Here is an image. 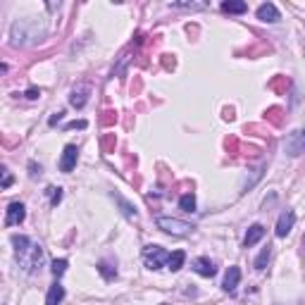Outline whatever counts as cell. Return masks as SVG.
Returning <instances> with one entry per match:
<instances>
[{
  "instance_id": "obj_1",
  "label": "cell",
  "mask_w": 305,
  "mask_h": 305,
  "mask_svg": "<svg viewBox=\"0 0 305 305\" xmlns=\"http://www.w3.org/2000/svg\"><path fill=\"white\" fill-rule=\"evenodd\" d=\"M43 29H39V24L33 19H19L12 24V46H24V43H31L39 41L43 36Z\"/></svg>"
},
{
  "instance_id": "obj_2",
  "label": "cell",
  "mask_w": 305,
  "mask_h": 305,
  "mask_svg": "<svg viewBox=\"0 0 305 305\" xmlns=\"http://www.w3.org/2000/svg\"><path fill=\"white\" fill-rule=\"evenodd\" d=\"M17 253V262H19V267H22L24 272L33 274L36 269H41V265H43V248H41L39 243H26L24 248H19Z\"/></svg>"
},
{
  "instance_id": "obj_3",
  "label": "cell",
  "mask_w": 305,
  "mask_h": 305,
  "mask_svg": "<svg viewBox=\"0 0 305 305\" xmlns=\"http://www.w3.org/2000/svg\"><path fill=\"white\" fill-rule=\"evenodd\" d=\"M155 224L157 229H162L164 234H172V236H186L196 229L191 222H184V219H177V217H157Z\"/></svg>"
},
{
  "instance_id": "obj_4",
  "label": "cell",
  "mask_w": 305,
  "mask_h": 305,
  "mask_svg": "<svg viewBox=\"0 0 305 305\" xmlns=\"http://www.w3.org/2000/svg\"><path fill=\"white\" fill-rule=\"evenodd\" d=\"M143 260H146V267H148V269H160L162 265H167L170 253L164 251L162 246H146V248H143Z\"/></svg>"
},
{
  "instance_id": "obj_5",
  "label": "cell",
  "mask_w": 305,
  "mask_h": 305,
  "mask_svg": "<svg viewBox=\"0 0 305 305\" xmlns=\"http://www.w3.org/2000/svg\"><path fill=\"white\" fill-rule=\"evenodd\" d=\"M77 160H79V148L74 146V143H70V146H64L62 150V157H60V172L70 174L74 167H77Z\"/></svg>"
},
{
  "instance_id": "obj_6",
  "label": "cell",
  "mask_w": 305,
  "mask_h": 305,
  "mask_svg": "<svg viewBox=\"0 0 305 305\" xmlns=\"http://www.w3.org/2000/svg\"><path fill=\"white\" fill-rule=\"evenodd\" d=\"M24 217H26V208H24L19 200L8 205V212H5V227H17V224H22Z\"/></svg>"
},
{
  "instance_id": "obj_7",
  "label": "cell",
  "mask_w": 305,
  "mask_h": 305,
  "mask_svg": "<svg viewBox=\"0 0 305 305\" xmlns=\"http://www.w3.org/2000/svg\"><path fill=\"white\" fill-rule=\"evenodd\" d=\"M293 224H296V212L293 210L282 212V217H279V222H277V236H279V239L289 236L291 229H293Z\"/></svg>"
},
{
  "instance_id": "obj_8",
  "label": "cell",
  "mask_w": 305,
  "mask_h": 305,
  "mask_svg": "<svg viewBox=\"0 0 305 305\" xmlns=\"http://www.w3.org/2000/svg\"><path fill=\"white\" fill-rule=\"evenodd\" d=\"M286 150H289V155H300L305 150V129L303 131H296L289 136V141H286Z\"/></svg>"
},
{
  "instance_id": "obj_9",
  "label": "cell",
  "mask_w": 305,
  "mask_h": 305,
  "mask_svg": "<svg viewBox=\"0 0 305 305\" xmlns=\"http://www.w3.org/2000/svg\"><path fill=\"white\" fill-rule=\"evenodd\" d=\"M88 93H91V88H88L86 84H81V86L74 88V91H72V95H70L72 108H77V110L84 108V105L88 103Z\"/></svg>"
},
{
  "instance_id": "obj_10",
  "label": "cell",
  "mask_w": 305,
  "mask_h": 305,
  "mask_svg": "<svg viewBox=\"0 0 305 305\" xmlns=\"http://www.w3.org/2000/svg\"><path fill=\"white\" fill-rule=\"evenodd\" d=\"M258 19L274 24V22H279V19H282V15H279V10H277L274 3H265V5H260V8H258Z\"/></svg>"
},
{
  "instance_id": "obj_11",
  "label": "cell",
  "mask_w": 305,
  "mask_h": 305,
  "mask_svg": "<svg viewBox=\"0 0 305 305\" xmlns=\"http://www.w3.org/2000/svg\"><path fill=\"white\" fill-rule=\"evenodd\" d=\"M193 269H196L200 277H215L217 274V267H215V262H212L210 258H196L193 260Z\"/></svg>"
},
{
  "instance_id": "obj_12",
  "label": "cell",
  "mask_w": 305,
  "mask_h": 305,
  "mask_svg": "<svg viewBox=\"0 0 305 305\" xmlns=\"http://www.w3.org/2000/svg\"><path fill=\"white\" fill-rule=\"evenodd\" d=\"M262 236H265V227H262V224H253V227L246 231V236H243V246H246V248H253L258 241H262Z\"/></svg>"
},
{
  "instance_id": "obj_13",
  "label": "cell",
  "mask_w": 305,
  "mask_h": 305,
  "mask_svg": "<svg viewBox=\"0 0 305 305\" xmlns=\"http://www.w3.org/2000/svg\"><path fill=\"white\" fill-rule=\"evenodd\" d=\"M241 282V269L239 267H229L227 274H224V282H222V289L224 291H234Z\"/></svg>"
},
{
  "instance_id": "obj_14",
  "label": "cell",
  "mask_w": 305,
  "mask_h": 305,
  "mask_svg": "<svg viewBox=\"0 0 305 305\" xmlns=\"http://www.w3.org/2000/svg\"><path fill=\"white\" fill-rule=\"evenodd\" d=\"M98 272L103 274L105 282H112V279L117 277V262H112V260H100V262H98Z\"/></svg>"
},
{
  "instance_id": "obj_15",
  "label": "cell",
  "mask_w": 305,
  "mask_h": 305,
  "mask_svg": "<svg viewBox=\"0 0 305 305\" xmlns=\"http://www.w3.org/2000/svg\"><path fill=\"white\" fill-rule=\"evenodd\" d=\"M64 298V286L62 284H53L48 289V298H46V305H60Z\"/></svg>"
},
{
  "instance_id": "obj_16",
  "label": "cell",
  "mask_w": 305,
  "mask_h": 305,
  "mask_svg": "<svg viewBox=\"0 0 305 305\" xmlns=\"http://www.w3.org/2000/svg\"><path fill=\"white\" fill-rule=\"evenodd\" d=\"M222 12H229V15H243V12H248V5H246L243 0H227V3H222Z\"/></svg>"
},
{
  "instance_id": "obj_17",
  "label": "cell",
  "mask_w": 305,
  "mask_h": 305,
  "mask_svg": "<svg viewBox=\"0 0 305 305\" xmlns=\"http://www.w3.org/2000/svg\"><path fill=\"white\" fill-rule=\"evenodd\" d=\"M184 262H186V253H184V251H174V253H170L167 267H170L172 272H179L181 267H184Z\"/></svg>"
},
{
  "instance_id": "obj_18",
  "label": "cell",
  "mask_w": 305,
  "mask_h": 305,
  "mask_svg": "<svg viewBox=\"0 0 305 305\" xmlns=\"http://www.w3.org/2000/svg\"><path fill=\"white\" fill-rule=\"evenodd\" d=\"M112 198H115V200L119 203V208H122V212H124L126 217H129V219H136V215H139V212H136V205L129 203V200H124V198L117 196V193H112Z\"/></svg>"
},
{
  "instance_id": "obj_19",
  "label": "cell",
  "mask_w": 305,
  "mask_h": 305,
  "mask_svg": "<svg viewBox=\"0 0 305 305\" xmlns=\"http://www.w3.org/2000/svg\"><path fill=\"white\" fill-rule=\"evenodd\" d=\"M179 208L184 212H193L196 210V196H193V193H184V196L179 198Z\"/></svg>"
},
{
  "instance_id": "obj_20",
  "label": "cell",
  "mask_w": 305,
  "mask_h": 305,
  "mask_svg": "<svg viewBox=\"0 0 305 305\" xmlns=\"http://www.w3.org/2000/svg\"><path fill=\"white\" fill-rule=\"evenodd\" d=\"M269 255H272V248H269V246H267V248H262V251H260V255L255 258V269H265L267 262H269Z\"/></svg>"
},
{
  "instance_id": "obj_21",
  "label": "cell",
  "mask_w": 305,
  "mask_h": 305,
  "mask_svg": "<svg viewBox=\"0 0 305 305\" xmlns=\"http://www.w3.org/2000/svg\"><path fill=\"white\" fill-rule=\"evenodd\" d=\"M50 272H53L55 277H62V274L67 272V260H53V267H50Z\"/></svg>"
},
{
  "instance_id": "obj_22",
  "label": "cell",
  "mask_w": 305,
  "mask_h": 305,
  "mask_svg": "<svg viewBox=\"0 0 305 305\" xmlns=\"http://www.w3.org/2000/svg\"><path fill=\"white\" fill-rule=\"evenodd\" d=\"M46 193H50V203H53V205H57L60 200H62V188H53V186H50Z\"/></svg>"
},
{
  "instance_id": "obj_23",
  "label": "cell",
  "mask_w": 305,
  "mask_h": 305,
  "mask_svg": "<svg viewBox=\"0 0 305 305\" xmlns=\"http://www.w3.org/2000/svg\"><path fill=\"white\" fill-rule=\"evenodd\" d=\"M86 126H88L86 119H79V122H70V124L64 126V129H86Z\"/></svg>"
},
{
  "instance_id": "obj_24",
  "label": "cell",
  "mask_w": 305,
  "mask_h": 305,
  "mask_svg": "<svg viewBox=\"0 0 305 305\" xmlns=\"http://www.w3.org/2000/svg\"><path fill=\"white\" fill-rule=\"evenodd\" d=\"M24 95H26L29 100H36V98H39V95H41V91H39V88H29V91H26V93H24Z\"/></svg>"
},
{
  "instance_id": "obj_25",
  "label": "cell",
  "mask_w": 305,
  "mask_h": 305,
  "mask_svg": "<svg viewBox=\"0 0 305 305\" xmlns=\"http://www.w3.org/2000/svg\"><path fill=\"white\" fill-rule=\"evenodd\" d=\"M10 184H12V177H10V172H5V177H3V188H10Z\"/></svg>"
},
{
  "instance_id": "obj_26",
  "label": "cell",
  "mask_w": 305,
  "mask_h": 305,
  "mask_svg": "<svg viewBox=\"0 0 305 305\" xmlns=\"http://www.w3.org/2000/svg\"><path fill=\"white\" fill-rule=\"evenodd\" d=\"M60 119H62V112H57V115H53V117H50V122H48V124H50V126H55V124H57V122H60Z\"/></svg>"
},
{
  "instance_id": "obj_27",
  "label": "cell",
  "mask_w": 305,
  "mask_h": 305,
  "mask_svg": "<svg viewBox=\"0 0 305 305\" xmlns=\"http://www.w3.org/2000/svg\"><path fill=\"white\" fill-rule=\"evenodd\" d=\"M31 174H33V177H36V174H41V167H36L33 162H31Z\"/></svg>"
},
{
  "instance_id": "obj_28",
  "label": "cell",
  "mask_w": 305,
  "mask_h": 305,
  "mask_svg": "<svg viewBox=\"0 0 305 305\" xmlns=\"http://www.w3.org/2000/svg\"><path fill=\"white\" fill-rule=\"evenodd\" d=\"M160 305H167V303H160Z\"/></svg>"
}]
</instances>
